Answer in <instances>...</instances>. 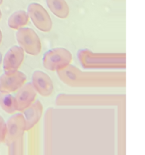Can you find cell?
<instances>
[{
	"mask_svg": "<svg viewBox=\"0 0 145 155\" xmlns=\"http://www.w3.org/2000/svg\"><path fill=\"white\" fill-rule=\"evenodd\" d=\"M59 78L71 86H109L114 85L115 74L82 73L74 66L68 65L63 69L57 71Z\"/></svg>",
	"mask_w": 145,
	"mask_h": 155,
	"instance_id": "6da1fadb",
	"label": "cell"
},
{
	"mask_svg": "<svg viewBox=\"0 0 145 155\" xmlns=\"http://www.w3.org/2000/svg\"><path fill=\"white\" fill-rule=\"evenodd\" d=\"M78 58L84 68H120L125 66V54H95L85 49L78 51Z\"/></svg>",
	"mask_w": 145,
	"mask_h": 155,
	"instance_id": "7a4b0ae2",
	"label": "cell"
},
{
	"mask_svg": "<svg viewBox=\"0 0 145 155\" xmlns=\"http://www.w3.org/2000/svg\"><path fill=\"white\" fill-rule=\"evenodd\" d=\"M72 54L64 48H54L44 54L42 63L47 70L57 71L63 69L70 64Z\"/></svg>",
	"mask_w": 145,
	"mask_h": 155,
	"instance_id": "3957f363",
	"label": "cell"
},
{
	"mask_svg": "<svg viewBox=\"0 0 145 155\" xmlns=\"http://www.w3.org/2000/svg\"><path fill=\"white\" fill-rule=\"evenodd\" d=\"M16 39L20 46L30 55H37L40 53L42 45L36 32L29 27H21L16 33Z\"/></svg>",
	"mask_w": 145,
	"mask_h": 155,
	"instance_id": "277c9868",
	"label": "cell"
},
{
	"mask_svg": "<svg viewBox=\"0 0 145 155\" xmlns=\"http://www.w3.org/2000/svg\"><path fill=\"white\" fill-rule=\"evenodd\" d=\"M27 14L35 27L42 32H49L52 27V21L47 11L38 3H30L27 8Z\"/></svg>",
	"mask_w": 145,
	"mask_h": 155,
	"instance_id": "5b68a950",
	"label": "cell"
},
{
	"mask_svg": "<svg viewBox=\"0 0 145 155\" xmlns=\"http://www.w3.org/2000/svg\"><path fill=\"white\" fill-rule=\"evenodd\" d=\"M26 130V123L23 114L18 113L8 118L6 123V134L4 142L9 144L22 136Z\"/></svg>",
	"mask_w": 145,
	"mask_h": 155,
	"instance_id": "8992f818",
	"label": "cell"
},
{
	"mask_svg": "<svg viewBox=\"0 0 145 155\" xmlns=\"http://www.w3.org/2000/svg\"><path fill=\"white\" fill-rule=\"evenodd\" d=\"M27 80V76L21 71L5 73L0 77V92H12L20 89Z\"/></svg>",
	"mask_w": 145,
	"mask_h": 155,
	"instance_id": "52a82bcc",
	"label": "cell"
},
{
	"mask_svg": "<svg viewBox=\"0 0 145 155\" xmlns=\"http://www.w3.org/2000/svg\"><path fill=\"white\" fill-rule=\"evenodd\" d=\"M24 58V52L21 46L14 45L9 48L3 59V70L5 73L18 71Z\"/></svg>",
	"mask_w": 145,
	"mask_h": 155,
	"instance_id": "ba28073f",
	"label": "cell"
},
{
	"mask_svg": "<svg viewBox=\"0 0 145 155\" xmlns=\"http://www.w3.org/2000/svg\"><path fill=\"white\" fill-rule=\"evenodd\" d=\"M36 95V91L31 83L23 85L14 96L17 110L22 111L33 103Z\"/></svg>",
	"mask_w": 145,
	"mask_h": 155,
	"instance_id": "9c48e42d",
	"label": "cell"
},
{
	"mask_svg": "<svg viewBox=\"0 0 145 155\" xmlns=\"http://www.w3.org/2000/svg\"><path fill=\"white\" fill-rule=\"evenodd\" d=\"M31 83L36 92L42 96L50 95L54 89L53 83L49 76L41 71H36L33 72Z\"/></svg>",
	"mask_w": 145,
	"mask_h": 155,
	"instance_id": "30bf717a",
	"label": "cell"
},
{
	"mask_svg": "<svg viewBox=\"0 0 145 155\" xmlns=\"http://www.w3.org/2000/svg\"><path fill=\"white\" fill-rule=\"evenodd\" d=\"M42 104L39 100L36 101L34 103H32L27 108L24 109L23 115L25 120L26 130L33 128L39 122L42 117Z\"/></svg>",
	"mask_w": 145,
	"mask_h": 155,
	"instance_id": "8fae6325",
	"label": "cell"
},
{
	"mask_svg": "<svg viewBox=\"0 0 145 155\" xmlns=\"http://www.w3.org/2000/svg\"><path fill=\"white\" fill-rule=\"evenodd\" d=\"M51 12L59 18H66L69 15V7L65 0H46Z\"/></svg>",
	"mask_w": 145,
	"mask_h": 155,
	"instance_id": "7c38bea8",
	"label": "cell"
},
{
	"mask_svg": "<svg viewBox=\"0 0 145 155\" xmlns=\"http://www.w3.org/2000/svg\"><path fill=\"white\" fill-rule=\"evenodd\" d=\"M28 14L25 11H17L9 17L8 20V25L11 29L18 30L25 26L28 23Z\"/></svg>",
	"mask_w": 145,
	"mask_h": 155,
	"instance_id": "4fadbf2b",
	"label": "cell"
},
{
	"mask_svg": "<svg viewBox=\"0 0 145 155\" xmlns=\"http://www.w3.org/2000/svg\"><path fill=\"white\" fill-rule=\"evenodd\" d=\"M0 106L8 114H14L17 110L14 97L8 92H0Z\"/></svg>",
	"mask_w": 145,
	"mask_h": 155,
	"instance_id": "5bb4252c",
	"label": "cell"
},
{
	"mask_svg": "<svg viewBox=\"0 0 145 155\" xmlns=\"http://www.w3.org/2000/svg\"><path fill=\"white\" fill-rule=\"evenodd\" d=\"M6 134V123L2 117L0 116V143L4 142Z\"/></svg>",
	"mask_w": 145,
	"mask_h": 155,
	"instance_id": "9a60e30c",
	"label": "cell"
},
{
	"mask_svg": "<svg viewBox=\"0 0 145 155\" xmlns=\"http://www.w3.org/2000/svg\"><path fill=\"white\" fill-rule=\"evenodd\" d=\"M2 35L1 30H0V44H1V42H2Z\"/></svg>",
	"mask_w": 145,
	"mask_h": 155,
	"instance_id": "2e32d148",
	"label": "cell"
},
{
	"mask_svg": "<svg viewBox=\"0 0 145 155\" xmlns=\"http://www.w3.org/2000/svg\"><path fill=\"white\" fill-rule=\"evenodd\" d=\"M2 18V12H1V10H0V19H1Z\"/></svg>",
	"mask_w": 145,
	"mask_h": 155,
	"instance_id": "e0dca14e",
	"label": "cell"
},
{
	"mask_svg": "<svg viewBox=\"0 0 145 155\" xmlns=\"http://www.w3.org/2000/svg\"><path fill=\"white\" fill-rule=\"evenodd\" d=\"M2 3V0H0V5H1Z\"/></svg>",
	"mask_w": 145,
	"mask_h": 155,
	"instance_id": "ac0fdd59",
	"label": "cell"
}]
</instances>
